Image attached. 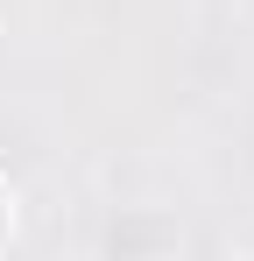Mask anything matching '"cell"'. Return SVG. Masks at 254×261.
Returning a JSON list of instances; mask_svg holds the SVG:
<instances>
[{
    "instance_id": "obj_1",
    "label": "cell",
    "mask_w": 254,
    "mask_h": 261,
    "mask_svg": "<svg viewBox=\"0 0 254 261\" xmlns=\"http://www.w3.org/2000/svg\"><path fill=\"white\" fill-rule=\"evenodd\" d=\"M0 240H7V191H0Z\"/></svg>"
}]
</instances>
